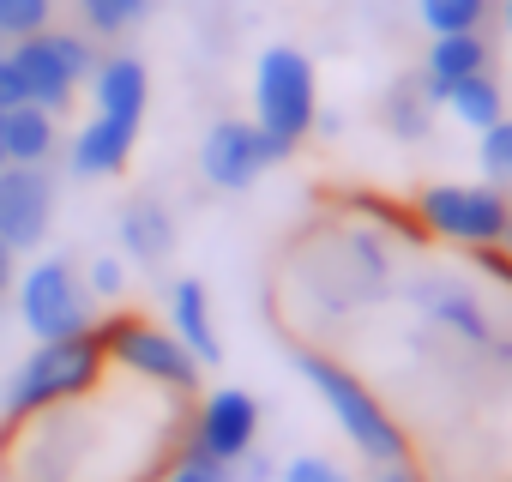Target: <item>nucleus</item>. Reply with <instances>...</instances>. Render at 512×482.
Instances as JSON below:
<instances>
[{
	"label": "nucleus",
	"instance_id": "nucleus-13",
	"mask_svg": "<svg viewBox=\"0 0 512 482\" xmlns=\"http://www.w3.org/2000/svg\"><path fill=\"white\" fill-rule=\"evenodd\" d=\"M488 67H494V43H488L482 31H458V37H428V55H422V73H416V79H422L428 103L440 109L458 79L488 73Z\"/></svg>",
	"mask_w": 512,
	"mask_h": 482
},
{
	"label": "nucleus",
	"instance_id": "nucleus-1",
	"mask_svg": "<svg viewBox=\"0 0 512 482\" xmlns=\"http://www.w3.org/2000/svg\"><path fill=\"white\" fill-rule=\"evenodd\" d=\"M290 362L302 368V380L326 398V410L338 416V428L350 434V446L362 452V458H374V464H410V434H404V422L374 398V386L344 362V356H332V350H290Z\"/></svg>",
	"mask_w": 512,
	"mask_h": 482
},
{
	"label": "nucleus",
	"instance_id": "nucleus-10",
	"mask_svg": "<svg viewBox=\"0 0 512 482\" xmlns=\"http://www.w3.org/2000/svg\"><path fill=\"white\" fill-rule=\"evenodd\" d=\"M260 416H266V410H260V398H253V392L217 386V392H205L187 446L205 452V458H217V464H241L253 446H260Z\"/></svg>",
	"mask_w": 512,
	"mask_h": 482
},
{
	"label": "nucleus",
	"instance_id": "nucleus-33",
	"mask_svg": "<svg viewBox=\"0 0 512 482\" xmlns=\"http://www.w3.org/2000/svg\"><path fill=\"white\" fill-rule=\"evenodd\" d=\"M0 169H7V139H0Z\"/></svg>",
	"mask_w": 512,
	"mask_h": 482
},
{
	"label": "nucleus",
	"instance_id": "nucleus-11",
	"mask_svg": "<svg viewBox=\"0 0 512 482\" xmlns=\"http://www.w3.org/2000/svg\"><path fill=\"white\" fill-rule=\"evenodd\" d=\"M410 302L434 320V326H446V332H458L464 344H476V350H488L500 332H494V320H488V308H482V296L470 290V284H458V278H440V272H422L416 284H410Z\"/></svg>",
	"mask_w": 512,
	"mask_h": 482
},
{
	"label": "nucleus",
	"instance_id": "nucleus-4",
	"mask_svg": "<svg viewBox=\"0 0 512 482\" xmlns=\"http://www.w3.org/2000/svg\"><path fill=\"white\" fill-rule=\"evenodd\" d=\"M7 61H13V73H19V85H25V103H43V109H55V115H67L73 109V97H79V85H91V73H97V37H85V31H37V37H19V43H7Z\"/></svg>",
	"mask_w": 512,
	"mask_h": 482
},
{
	"label": "nucleus",
	"instance_id": "nucleus-21",
	"mask_svg": "<svg viewBox=\"0 0 512 482\" xmlns=\"http://www.w3.org/2000/svg\"><path fill=\"white\" fill-rule=\"evenodd\" d=\"M416 19L428 25V37L482 31L488 25V0H416Z\"/></svg>",
	"mask_w": 512,
	"mask_h": 482
},
{
	"label": "nucleus",
	"instance_id": "nucleus-8",
	"mask_svg": "<svg viewBox=\"0 0 512 482\" xmlns=\"http://www.w3.org/2000/svg\"><path fill=\"white\" fill-rule=\"evenodd\" d=\"M278 163H290L260 127L253 121H241V115H229V121H217L205 139H199V175L217 187V193H247L253 181H260L266 169H278Z\"/></svg>",
	"mask_w": 512,
	"mask_h": 482
},
{
	"label": "nucleus",
	"instance_id": "nucleus-26",
	"mask_svg": "<svg viewBox=\"0 0 512 482\" xmlns=\"http://www.w3.org/2000/svg\"><path fill=\"white\" fill-rule=\"evenodd\" d=\"M278 482H350L332 458H320V452H302V458H290L284 470H278Z\"/></svg>",
	"mask_w": 512,
	"mask_h": 482
},
{
	"label": "nucleus",
	"instance_id": "nucleus-14",
	"mask_svg": "<svg viewBox=\"0 0 512 482\" xmlns=\"http://www.w3.org/2000/svg\"><path fill=\"white\" fill-rule=\"evenodd\" d=\"M91 103H97V115L145 121V109H151V67L139 55H103L97 73H91Z\"/></svg>",
	"mask_w": 512,
	"mask_h": 482
},
{
	"label": "nucleus",
	"instance_id": "nucleus-6",
	"mask_svg": "<svg viewBox=\"0 0 512 482\" xmlns=\"http://www.w3.org/2000/svg\"><path fill=\"white\" fill-rule=\"evenodd\" d=\"M19 320L37 344H55V338H73V332H91L97 314H91V290L79 278L73 260L49 254L37 260L25 278H19Z\"/></svg>",
	"mask_w": 512,
	"mask_h": 482
},
{
	"label": "nucleus",
	"instance_id": "nucleus-29",
	"mask_svg": "<svg viewBox=\"0 0 512 482\" xmlns=\"http://www.w3.org/2000/svg\"><path fill=\"white\" fill-rule=\"evenodd\" d=\"M374 482H422V476H416V464H380Z\"/></svg>",
	"mask_w": 512,
	"mask_h": 482
},
{
	"label": "nucleus",
	"instance_id": "nucleus-23",
	"mask_svg": "<svg viewBox=\"0 0 512 482\" xmlns=\"http://www.w3.org/2000/svg\"><path fill=\"white\" fill-rule=\"evenodd\" d=\"M55 25V0H0V37L19 43Z\"/></svg>",
	"mask_w": 512,
	"mask_h": 482
},
{
	"label": "nucleus",
	"instance_id": "nucleus-18",
	"mask_svg": "<svg viewBox=\"0 0 512 482\" xmlns=\"http://www.w3.org/2000/svg\"><path fill=\"white\" fill-rule=\"evenodd\" d=\"M458 127H470V133H482V127H494L500 115H506V91H500V79H494V67L488 73H470V79H458L452 91H446V103H440Z\"/></svg>",
	"mask_w": 512,
	"mask_h": 482
},
{
	"label": "nucleus",
	"instance_id": "nucleus-9",
	"mask_svg": "<svg viewBox=\"0 0 512 482\" xmlns=\"http://www.w3.org/2000/svg\"><path fill=\"white\" fill-rule=\"evenodd\" d=\"M55 229V175L49 163H7L0 169V241L13 254H37Z\"/></svg>",
	"mask_w": 512,
	"mask_h": 482
},
{
	"label": "nucleus",
	"instance_id": "nucleus-20",
	"mask_svg": "<svg viewBox=\"0 0 512 482\" xmlns=\"http://www.w3.org/2000/svg\"><path fill=\"white\" fill-rule=\"evenodd\" d=\"M79 13H85V37H127L133 25L151 19V0H79Z\"/></svg>",
	"mask_w": 512,
	"mask_h": 482
},
{
	"label": "nucleus",
	"instance_id": "nucleus-25",
	"mask_svg": "<svg viewBox=\"0 0 512 482\" xmlns=\"http://www.w3.org/2000/svg\"><path fill=\"white\" fill-rule=\"evenodd\" d=\"M85 290H91V296H103V302H115V296L127 290V266H121L115 254H97V260H91V272H85Z\"/></svg>",
	"mask_w": 512,
	"mask_h": 482
},
{
	"label": "nucleus",
	"instance_id": "nucleus-27",
	"mask_svg": "<svg viewBox=\"0 0 512 482\" xmlns=\"http://www.w3.org/2000/svg\"><path fill=\"white\" fill-rule=\"evenodd\" d=\"M13 103H25V85H19V73H13V61H7V49H0V115H7Z\"/></svg>",
	"mask_w": 512,
	"mask_h": 482
},
{
	"label": "nucleus",
	"instance_id": "nucleus-2",
	"mask_svg": "<svg viewBox=\"0 0 512 482\" xmlns=\"http://www.w3.org/2000/svg\"><path fill=\"white\" fill-rule=\"evenodd\" d=\"M109 374V344L103 332H73V338H55V344H37L19 374L7 380V392H0V416L7 422H25V416H43L67 398H91Z\"/></svg>",
	"mask_w": 512,
	"mask_h": 482
},
{
	"label": "nucleus",
	"instance_id": "nucleus-22",
	"mask_svg": "<svg viewBox=\"0 0 512 482\" xmlns=\"http://www.w3.org/2000/svg\"><path fill=\"white\" fill-rule=\"evenodd\" d=\"M476 169L488 187H500V193L512 187V115H500L494 127L476 133Z\"/></svg>",
	"mask_w": 512,
	"mask_h": 482
},
{
	"label": "nucleus",
	"instance_id": "nucleus-12",
	"mask_svg": "<svg viewBox=\"0 0 512 482\" xmlns=\"http://www.w3.org/2000/svg\"><path fill=\"white\" fill-rule=\"evenodd\" d=\"M133 151H139V121L91 115V121L73 133L67 163H73V175H79V181H109V175H127Z\"/></svg>",
	"mask_w": 512,
	"mask_h": 482
},
{
	"label": "nucleus",
	"instance_id": "nucleus-30",
	"mask_svg": "<svg viewBox=\"0 0 512 482\" xmlns=\"http://www.w3.org/2000/svg\"><path fill=\"white\" fill-rule=\"evenodd\" d=\"M488 350H494V362H500V368H512V338H494Z\"/></svg>",
	"mask_w": 512,
	"mask_h": 482
},
{
	"label": "nucleus",
	"instance_id": "nucleus-31",
	"mask_svg": "<svg viewBox=\"0 0 512 482\" xmlns=\"http://www.w3.org/2000/svg\"><path fill=\"white\" fill-rule=\"evenodd\" d=\"M500 25H506V31H512V0H500Z\"/></svg>",
	"mask_w": 512,
	"mask_h": 482
},
{
	"label": "nucleus",
	"instance_id": "nucleus-7",
	"mask_svg": "<svg viewBox=\"0 0 512 482\" xmlns=\"http://www.w3.org/2000/svg\"><path fill=\"white\" fill-rule=\"evenodd\" d=\"M97 332L109 344V362L133 368L139 380H151L163 392H199V356L175 332H163L139 314H109V320H97Z\"/></svg>",
	"mask_w": 512,
	"mask_h": 482
},
{
	"label": "nucleus",
	"instance_id": "nucleus-34",
	"mask_svg": "<svg viewBox=\"0 0 512 482\" xmlns=\"http://www.w3.org/2000/svg\"><path fill=\"white\" fill-rule=\"evenodd\" d=\"M0 49H7V37H0Z\"/></svg>",
	"mask_w": 512,
	"mask_h": 482
},
{
	"label": "nucleus",
	"instance_id": "nucleus-16",
	"mask_svg": "<svg viewBox=\"0 0 512 482\" xmlns=\"http://www.w3.org/2000/svg\"><path fill=\"white\" fill-rule=\"evenodd\" d=\"M175 241H181V229H175V217H169L163 199H127L121 205V248L139 266H163L175 254Z\"/></svg>",
	"mask_w": 512,
	"mask_h": 482
},
{
	"label": "nucleus",
	"instance_id": "nucleus-5",
	"mask_svg": "<svg viewBox=\"0 0 512 482\" xmlns=\"http://www.w3.org/2000/svg\"><path fill=\"white\" fill-rule=\"evenodd\" d=\"M416 223L422 235L458 241V248H500L506 223H512V199L488 181H434L416 193Z\"/></svg>",
	"mask_w": 512,
	"mask_h": 482
},
{
	"label": "nucleus",
	"instance_id": "nucleus-3",
	"mask_svg": "<svg viewBox=\"0 0 512 482\" xmlns=\"http://www.w3.org/2000/svg\"><path fill=\"white\" fill-rule=\"evenodd\" d=\"M320 121V79L314 61L296 43H272L253 61V127H260L284 157H296V145L314 133Z\"/></svg>",
	"mask_w": 512,
	"mask_h": 482
},
{
	"label": "nucleus",
	"instance_id": "nucleus-24",
	"mask_svg": "<svg viewBox=\"0 0 512 482\" xmlns=\"http://www.w3.org/2000/svg\"><path fill=\"white\" fill-rule=\"evenodd\" d=\"M163 482H235V464H217V458H205V452L181 446V458L169 464V476H163Z\"/></svg>",
	"mask_w": 512,
	"mask_h": 482
},
{
	"label": "nucleus",
	"instance_id": "nucleus-17",
	"mask_svg": "<svg viewBox=\"0 0 512 482\" xmlns=\"http://www.w3.org/2000/svg\"><path fill=\"white\" fill-rule=\"evenodd\" d=\"M0 139H7V163H49L61 139V115L43 103H13L0 115Z\"/></svg>",
	"mask_w": 512,
	"mask_h": 482
},
{
	"label": "nucleus",
	"instance_id": "nucleus-15",
	"mask_svg": "<svg viewBox=\"0 0 512 482\" xmlns=\"http://www.w3.org/2000/svg\"><path fill=\"white\" fill-rule=\"evenodd\" d=\"M169 332L199 356V368H217L223 362V338H217V320H211V290L199 284V278H181L175 290H169Z\"/></svg>",
	"mask_w": 512,
	"mask_h": 482
},
{
	"label": "nucleus",
	"instance_id": "nucleus-28",
	"mask_svg": "<svg viewBox=\"0 0 512 482\" xmlns=\"http://www.w3.org/2000/svg\"><path fill=\"white\" fill-rule=\"evenodd\" d=\"M13 278H19V254L7 248V241H0V296L13 290Z\"/></svg>",
	"mask_w": 512,
	"mask_h": 482
},
{
	"label": "nucleus",
	"instance_id": "nucleus-32",
	"mask_svg": "<svg viewBox=\"0 0 512 482\" xmlns=\"http://www.w3.org/2000/svg\"><path fill=\"white\" fill-rule=\"evenodd\" d=\"M500 248H506V254H512V223H506V241H500Z\"/></svg>",
	"mask_w": 512,
	"mask_h": 482
},
{
	"label": "nucleus",
	"instance_id": "nucleus-19",
	"mask_svg": "<svg viewBox=\"0 0 512 482\" xmlns=\"http://www.w3.org/2000/svg\"><path fill=\"white\" fill-rule=\"evenodd\" d=\"M380 121H386V133H392V139H404V145H422V139H428V127H434V103H428V91H422V79H416V73H410V79H398V85L386 91Z\"/></svg>",
	"mask_w": 512,
	"mask_h": 482
}]
</instances>
